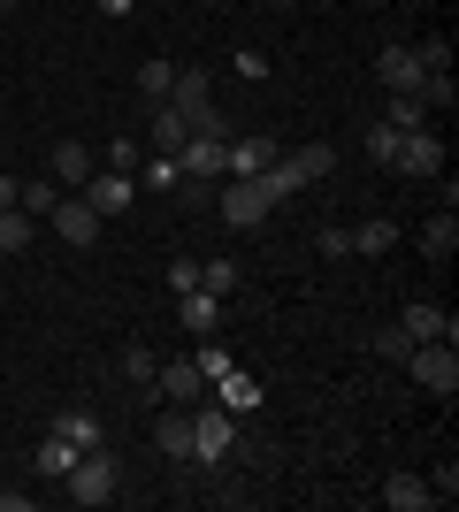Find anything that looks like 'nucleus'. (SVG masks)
I'll return each mask as SVG.
<instances>
[{
    "instance_id": "nucleus-19",
    "label": "nucleus",
    "mask_w": 459,
    "mask_h": 512,
    "mask_svg": "<svg viewBox=\"0 0 459 512\" xmlns=\"http://www.w3.org/2000/svg\"><path fill=\"white\" fill-rule=\"evenodd\" d=\"M421 253H429V260H452V253H459V214H452V207L421 230Z\"/></svg>"
},
{
    "instance_id": "nucleus-22",
    "label": "nucleus",
    "mask_w": 459,
    "mask_h": 512,
    "mask_svg": "<svg viewBox=\"0 0 459 512\" xmlns=\"http://www.w3.org/2000/svg\"><path fill=\"white\" fill-rule=\"evenodd\" d=\"M92 176V153L77 146V138H69V146H54V184H85Z\"/></svg>"
},
{
    "instance_id": "nucleus-16",
    "label": "nucleus",
    "mask_w": 459,
    "mask_h": 512,
    "mask_svg": "<svg viewBox=\"0 0 459 512\" xmlns=\"http://www.w3.org/2000/svg\"><path fill=\"white\" fill-rule=\"evenodd\" d=\"M31 467H39V474H46V482H62V474H69V467H77V444H69V436H54V428H46V444H39V451H31Z\"/></svg>"
},
{
    "instance_id": "nucleus-31",
    "label": "nucleus",
    "mask_w": 459,
    "mask_h": 512,
    "mask_svg": "<svg viewBox=\"0 0 459 512\" xmlns=\"http://www.w3.org/2000/svg\"><path fill=\"white\" fill-rule=\"evenodd\" d=\"M375 352H383V360H391V367H406V352H414V337H406V329H375Z\"/></svg>"
},
{
    "instance_id": "nucleus-14",
    "label": "nucleus",
    "mask_w": 459,
    "mask_h": 512,
    "mask_svg": "<svg viewBox=\"0 0 459 512\" xmlns=\"http://www.w3.org/2000/svg\"><path fill=\"white\" fill-rule=\"evenodd\" d=\"M383 505H391V512H429L437 490H429L421 474H391V482H383Z\"/></svg>"
},
{
    "instance_id": "nucleus-24",
    "label": "nucleus",
    "mask_w": 459,
    "mask_h": 512,
    "mask_svg": "<svg viewBox=\"0 0 459 512\" xmlns=\"http://www.w3.org/2000/svg\"><path fill=\"white\" fill-rule=\"evenodd\" d=\"M222 406H230V413H245V406H261V383H253V375H238V367H230V375H222Z\"/></svg>"
},
{
    "instance_id": "nucleus-12",
    "label": "nucleus",
    "mask_w": 459,
    "mask_h": 512,
    "mask_svg": "<svg viewBox=\"0 0 459 512\" xmlns=\"http://www.w3.org/2000/svg\"><path fill=\"white\" fill-rule=\"evenodd\" d=\"M398 329H406L414 344H452V337H459L444 306H406V321H398Z\"/></svg>"
},
{
    "instance_id": "nucleus-29",
    "label": "nucleus",
    "mask_w": 459,
    "mask_h": 512,
    "mask_svg": "<svg viewBox=\"0 0 459 512\" xmlns=\"http://www.w3.org/2000/svg\"><path fill=\"white\" fill-rule=\"evenodd\" d=\"M146 184H153V192H176V184H184L176 153H153V161H146Z\"/></svg>"
},
{
    "instance_id": "nucleus-34",
    "label": "nucleus",
    "mask_w": 459,
    "mask_h": 512,
    "mask_svg": "<svg viewBox=\"0 0 459 512\" xmlns=\"http://www.w3.org/2000/svg\"><path fill=\"white\" fill-rule=\"evenodd\" d=\"M314 245H322V260H345V253H352V230H322Z\"/></svg>"
},
{
    "instance_id": "nucleus-2",
    "label": "nucleus",
    "mask_w": 459,
    "mask_h": 512,
    "mask_svg": "<svg viewBox=\"0 0 459 512\" xmlns=\"http://www.w3.org/2000/svg\"><path fill=\"white\" fill-rule=\"evenodd\" d=\"M230 444H238V413H230V406L192 413V459H199V467H222V459H230Z\"/></svg>"
},
{
    "instance_id": "nucleus-38",
    "label": "nucleus",
    "mask_w": 459,
    "mask_h": 512,
    "mask_svg": "<svg viewBox=\"0 0 459 512\" xmlns=\"http://www.w3.org/2000/svg\"><path fill=\"white\" fill-rule=\"evenodd\" d=\"M261 8H299V0H261Z\"/></svg>"
},
{
    "instance_id": "nucleus-18",
    "label": "nucleus",
    "mask_w": 459,
    "mask_h": 512,
    "mask_svg": "<svg viewBox=\"0 0 459 512\" xmlns=\"http://www.w3.org/2000/svg\"><path fill=\"white\" fill-rule=\"evenodd\" d=\"M414 100L429 107V115H452V100H459V85H452V69H429V77H421V85H414Z\"/></svg>"
},
{
    "instance_id": "nucleus-36",
    "label": "nucleus",
    "mask_w": 459,
    "mask_h": 512,
    "mask_svg": "<svg viewBox=\"0 0 459 512\" xmlns=\"http://www.w3.org/2000/svg\"><path fill=\"white\" fill-rule=\"evenodd\" d=\"M138 0H100V16H131Z\"/></svg>"
},
{
    "instance_id": "nucleus-7",
    "label": "nucleus",
    "mask_w": 459,
    "mask_h": 512,
    "mask_svg": "<svg viewBox=\"0 0 459 512\" xmlns=\"http://www.w3.org/2000/svg\"><path fill=\"white\" fill-rule=\"evenodd\" d=\"M153 390H161L169 406H199V390H207V375H199V360H161Z\"/></svg>"
},
{
    "instance_id": "nucleus-1",
    "label": "nucleus",
    "mask_w": 459,
    "mask_h": 512,
    "mask_svg": "<svg viewBox=\"0 0 459 512\" xmlns=\"http://www.w3.org/2000/svg\"><path fill=\"white\" fill-rule=\"evenodd\" d=\"M62 482H69V497H77V505H108L123 474H115V451H108V444H92V451H77V467H69Z\"/></svg>"
},
{
    "instance_id": "nucleus-9",
    "label": "nucleus",
    "mask_w": 459,
    "mask_h": 512,
    "mask_svg": "<svg viewBox=\"0 0 459 512\" xmlns=\"http://www.w3.org/2000/svg\"><path fill=\"white\" fill-rule=\"evenodd\" d=\"M46 222H54L69 245H100V214L85 207V192H77V199H54V214H46Z\"/></svg>"
},
{
    "instance_id": "nucleus-13",
    "label": "nucleus",
    "mask_w": 459,
    "mask_h": 512,
    "mask_svg": "<svg viewBox=\"0 0 459 512\" xmlns=\"http://www.w3.org/2000/svg\"><path fill=\"white\" fill-rule=\"evenodd\" d=\"M268 161H276V146H268V138H230V153H222V176H261Z\"/></svg>"
},
{
    "instance_id": "nucleus-39",
    "label": "nucleus",
    "mask_w": 459,
    "mask_h": 512,
    "mask_svg": "<svg viewBox=\"0 0 459 512\" xmlns=\"http://www.w3.org/2000/svg\"><path fill=\"white\" fill-rule=\"evenodd\" d=\"M0 8H16V0H0Z\"/></svg>"
},
{
    "instance_id": "nucleus-17",
    "label": "nucleus",
    "mask_w": 459,
    "mask_h": 512,
    "mask_svg": "<svg viewBox=\"0 0 459 512\" xmlns=\"http://www.w3.org/2000/svg\"><path fill=\"white\" fill-rule=\"evenodd\" d=\"M184 138H192V115H176V107L161 100V107H153V153H176Z\"/></svg>"
},
{
    "instance_id": "nucleus-3",
    "label": "nucleus",
    "mask_w": 459,
    "mask_h": 512,
    "mask_svg": "<svg viewBox=\"0 0 459 512\" xmlns=\"http://www.w3.org/2000/svg\"><path fill=\"white\" fill-rule=\"evenodd\" d=\"M406 367H414V383L437 390V398H452V390H459V352H452V344H414Z\"/></svg>"
},
{
    "instance_id": "nucleus-27",
    "label": "nucleus",
    "mask_w": 459,
    "mask_h": 512,
    "mask_svg": "<svg viewBox=\"0 0 459 512\" xmlns=\"http://www.w3.org/2000/svg\"><path fill=\"white\" fill-rule=\"evenodd\" d=\"M169 85H176V62H138V92H146L153 107L169 100Z\"/></svg>"
},
{
    "instance_id": "nucleus-6",
    "label": "nucleus",
    "mask_w": 459,
    "mask_h": 512,
    "mask_svg": "<svg viewBox=\"0 0 459 512\" xmlns=\"http://www.w3.org/2000/svg\"><path fill=\"white\" fill-rule=\"evenodd\" d=\"M375 77H383V92H414L421 77H429V62H421V46H383V54H375Z\"/></svg>"
},
{
    "instance_id": "nucleus-32",
    "label": "nucleus",
    "mask_w": 459,
    "mask_h": 512,
    "mask_svg": "<svg viewBox=\"0 0 459 512\" xmlns=\"http://www.w3.org/2000/svg\"><path fill=\"white\" fill-rule=\"evenodd\" d=\"M169 291H199V260H192V253L169 260Z\"/></svg>"
},
{
    "instance_id": "nucleus-21",
    "label": "nucleus",
    "mask_w": 459,
    "mask_h": 512,
    "mask_svg": "<svg viewBox=\"0 0 459 512\" xmlns=\"http://www.w3.org/2000/svg\"><path fill=\"white\" fill-rule=\"evenodd\" d=\"M31 230H39V214L0 207V253H23V245H31Z\"/></svg>"
},
{
    "instance_id": "nucleus-25",
    "label": "nucleus",
    "mask_w": 459,
    "mask_h": 512,
    "mask_svg": "<svg viewBox=\"0 0 459 512\" xmlns=\"http://www.w3.org/2000/svg\"><path fill=\"white\" fill-rule=\"evenodd\" d=\"M54 436H69L77 451H92L100 444V421H92V413H54Z\"/></svg>"
},
{
    "instance_id": "nucleus-10",
    "label": "nucleus",
    "mask_w": 459,
    "mask_h": 512,
    "mask_svg": "<svg viewBox=\"0 0 459 512\" xmlns=\"http://www.w3.org/2000/svg\"><path fill=\"white\" fill-rule=\"evenodd\" d=\"M169 107L199 123V115L215 107V77H207V69H176V85H169Z\"/></svg>"
},
{
    "instance_id": "nucleus-4",
    "label": "nucleus",
    "mask_w": 459,
    "mask_h": 512,
    "mask_svg": "<svg viewBox=\"0 0 459 512\" xmlns=\"http://www.w3.org/2000/svg\"><path fill=\"white\" fill-rule=\"evenodd\" d=\"M268 214H276V199H268L253 176H230V184H222V222H230V230H253Z\"/></svg>"
},
{
    "instance_id": "nucleus-15",
    "label": "nucleus",
    "mask_w": 459,
    "mask_h": 512,
    "mask_svg": "<svg viewBox=\"0 0 459 512\" xmlns=\"http://www.w3.org/2000/svg\"><path fill=\"white\" fill-rule=\"evenodd\" d=\"M153 444L169 451V459H192V413H184V406L161 413V421H153Z\"/></svg>"
},
{
    "instance_id": "nucleus-28",
    "label": "nucleus",
    "mask_w": 459,
    "mask_h": 512,
    "mask_svg": "<svg viewBox=\"0 0 459 512\" xmlns=\"http://www.w3.org/2000/svg\"><path fill=\"white\" fill-rule=\"evenodd\" d=\"M199 291H238V260H207V268H199Z\"/></svg>"
},
{
    "instance_id": "nucleus-23",
    "label": "nucleus",
    "mask_w": 459,
    "mask_h": 512,
    "mask_svg": "<svg viewBox=\"0 0 459 512\" xmlns=\"http://www.w3.org/2000/svg\"><path fill=\"white\" fill-rule=\"evenodd\" d=\"M383 123H391V130H429V107H421L414 92H391V107H383Z\"/></svg>"
},
{
    "instance_id": "nucleus-5",
    "label": "nucleus",
    "mask_w": 459,
    "mask_h": 512,
    "mask_svg": "<svg viewBox=\"0 0 459 512\" xmlns=\"http://www.w3.org/2000/svg\"><path fill=\"white\" fill-rule=\"evenodd\" d=\"M77 192H85V207L100 214V222H108V214H123L138 199V184H131V169H92L85 184H77Z\"/></svg>"
},
{
    "instance_id": "nucleus-30",
    "label": "nucleus",
    "mask_w": 459,
    "mask_h": 512,
    "mask_svg": "<svg viewBox=\"0 0 459 512\" xmlns=\"http://www.w3.org/2000/svg\"><path fill=\"white\" fill-rule=\"evenodd\" d=\"M368 161H375V169H391V161H398V130H391V123L368 130Z\"/></svg>"
},
{
    "instance_id": "nucleus-8",
    "label": "nucleus",
    "mask_w": 459,
    "mask_h": 512,
    "mask_svg": "<svg viewBox=\"0 0 459 512\" xmlns=\"http://www.w3.org/2000/svg\"><path fill=\"white\" fill-rule=\"evenodd\" d=\"M391 169H406V176H437L444 169V146L429 138V130H398V161Z\"/></svg>"
},
{
    "instance_id": "nucleus-20",
    "label": "nucleus",
    "mask_w": 459,
    "mask_h": 512,
    "mask_svg": "<svg viewBox=\"0 0 459 512\" xmlns=\"http://www.w3.org/2000/svg\"><path fill=\"white\" fill-rule=\"evenodd\" d=\"M391 245H398V222H391V214H375V222L352 230V253H391Z\"/></svg>"
},
{
    "instance_id": "nucleus-11",
    "label": "nucleus",
    "mask_w": 459,
    "mask_h": 512,
    "mask_svg": "<svg viewBox=\"0 0 459 512\" xmlns=\"http://www.w3.org/2000/svg\"><path fill=\"white\" fill-rule=\"evenodd\" d=\"M176 321H184L192 337H215V321H222V299H215V291H176Z\"/></svg>"
},
{
    "instance_id": "nucleus-33",
    "label": "nucleus",
    "mask_w": 459,
    "mask_h": 512,
    "mask_svg": "<svg viewBox=\"0 0 459 512\" xmlns=\"http://www.w3.org/2000/svg\"><path fill=\"white\" fill-rule=\"evenodd\" d=\"M123 367H131V383H153V375H161V360H153L146 344H131V360H123Z\"/></svg>"
},
{
    "instance_id": "nucleus-35",
    "label": "nucleus",
    "mask_w": 459,
    "mask_h": 512,
    "mask_svg": "<svg viewBox=\"0 0 459 512\" xmlns=\"http://www.w3.org/2000/svg\"><path fill=\"white\" fill-rule=\"evenodd\" d=\"M429 490H437L444 505H452V497H459V467H452V459H444V467H437V482H429Z\"/></svg>"
},
{
    "instance_id": "nucleus-37",
    "label": "nucleus",
    "mask_w": 459,
    "mask_h": 512,
    "mask_svg": "<svg viewBox=\"0 0 459 512\" xmlns=\"http://www.w3.org/2000/svg\"><path fill=\"white\" fill-rule=\"evenodd\" d=\"M0 207H16V176H0Z\"/></svg>"
},
{
    "instance_id": "nucleus-26",
    "label": "nucleus",
    "mask_w": 459,
    "mask_h": 512,
    "mask_svg": "<svg viewBox=\"0 0 459 512\" xmlns=\"http://www.w3.org/2000/svg\"><path fill=\"white\" fill-rule=\"evenodd\" d=\"M284 161H291V169L306 176V184H322V176L337 169V153H329V146H299V153H284Z\"/></svg>"
}]
</instances>
